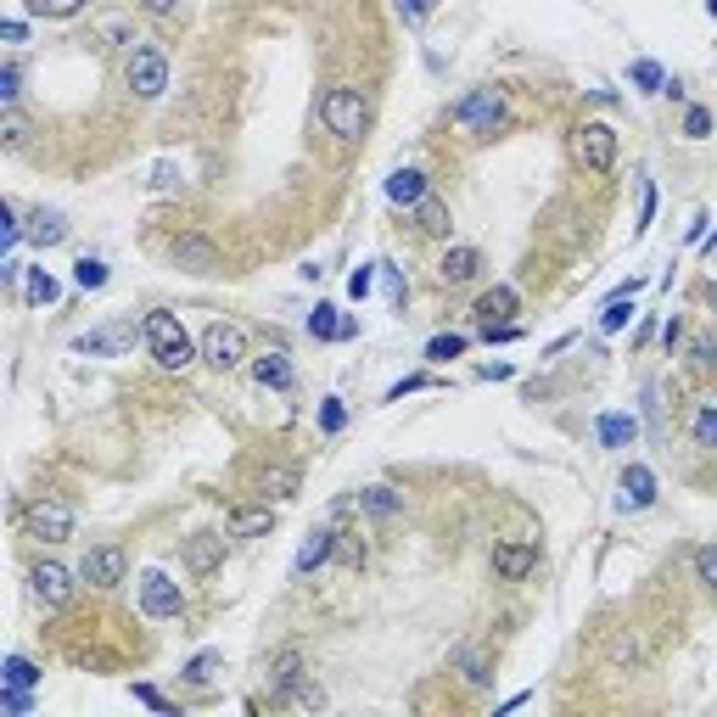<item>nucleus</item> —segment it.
Here are the masks:
<instances>
[{
	"instance_id": "nucleus-1",
	"label": "nucleus",
	"mask_w": 717,
	"mask_h": 717,
	"mask_svg": "<svg viewBox=\"0 0 717 717\" xmlns=\"http://www.w3.org/2000/svg\"><path fill=\"white\" fill-rule=\"evenodd\" d=\"M141 331H146V348H152V359H157L163 370H191V365L202 359V348L185 337V325L174 320L169 309H152Z\"/></svg>"
},
{
	"instance_id": "nucleus-2",
	"label": "nucleus",
	"mask_w": 717,
	"mask_h": 717,
	"mask_svg": "<svg viewBox=\"0 0 717 717\" xmlns=\"http://www.w3.org/2000/svg\"><path fill=\"white\" fill-rule=\"evenodd\" d=\"M320 118H325V129H331L337 141H359L365 124H370V101L359 96V85H331L325 90V101H320Z\"/></svg>"
},
{
	"instance_id": "nucleus-3",
	"label": "nucleus",
	"mask_w": 717,
	"mask_h": 717,
	"mask_svg": "<svg viewBox=\"0 0 717 717\" xmlns=\"http://www.w3.org/2000/svg\"><path fill=\"white\" fill-rule=\"evenodd\" d=\"M449 118L465 129V135H493V129L505 124V96H499L493 85H477V90H465V96L454 101Z\"/></svg>"
},
{
	"instance_id": "nucleus-4",
	"label": "nucleus",
	"mask_w": 717,
	"mask_h": 717,
	"mask_svg": "<svg viewBox=\"0 0 717 717\" xmlns=\"http://www.w3.org/2000/svg\"><path fill=\"white\" fill-rule=\"evenodd\" d=\"M124 85L141 101H157L163 90H169V57H163L157 45H135V51L124 57Z\"/></svg>"
},
{
	"instance_id": "nucleus-5",
	"label": "nucleus",
	"mask_w": 717,
	"mask_h": 717,
	"mask_svg": "<svg viewBox=\"0 0 717 717\" xmlns=\"http://www.w3.org/2000/svg\"><path fill=\"white\" fill-rule=\"evenodd\" d=\"M572 152L594 180H605V174L617 169V129L611 124H577L572 129Z\"/></svg>"
},
{
	"instance_id": "nucleus-6",
	"label": "nucleus",
	"mask_w": 717,
	"mask_h": 717,
	"mask_svg": "<svg viewBox=\"0 0 717 717\" xmlns=\"http://www.w3.org/2000/svg\"><path fill=\"white\" fill-rule=\"evenodd\" d=\"M202 359H208L213 370H241L253 365V353H247V331L230 320H213L208 331H202Z\"/></svg>"
},
{
	"instance_id": "nucleus-7",
	"label": "nucleus",
	"mask_w": 717,
	"mask_h": 717,
	"mask_svg": "<svg viewBox=\"0 0 717 717\" xmlns=\"http://www.w3.org/2000/svg\"><path fill=\"white\" fill-rule=\"evenodd\" d=\"M169 258H174V269H185V275H225V253H219L208 236H197V230L174 236Z\"/></svg>"
},
{
	"instance_id": "nucleus-8",
	"label": "nucleus",
	"mask_w": 717,
	"mask_h": 717,
	"mask_svg": "<svg viewBox=\"0 0 717 717\" xmlns=\"http://www.w3.org/2000/svg\"><path fill=\"white\" fill-rule=\"evenodd\" d=\"M309 678V661H303V650L297 645H286V650H275V661H269V673H264V689H269V701L281 706V701H292L297 695V684Z\"/></svg>"
},
{
	"instance_id": "nucleus-9",
	"label": "nucleus",
	"mask_w": 717,
	"mask_h": 717,
	"mask_svg": "<svg viewBox=\"0 0 717 717\" xmlns=\"http://www.w3.org/2000/svg\"><path fill=\"white\" fill-rule=\"evenodd\" d=\"M141 611H146L152 622L180 617V611H185L180 583H174V577H163V572H141Z\"/></svg>"
},
{
	"instance_id": "nucleus-10",
	"label": "nucleus",
	"mask_w": 717,
	"mask_h": 717,
	"mask_svg": "<svg viewBox=\"0 0 717 717\" xmlns=\"http://www.w3.org/2000/svg\"><path fill=\"white\" fill-rule=\"evenodd\" d=\"M23 521H29V533L45 538V544L73 538V510L62 505V499H34V505H23Z\"/></svg>"
},
{
	"instance_id": "nucleus-11",
	"label": "nucleus",
	"mask_w": 717,
	"mask_h": 717,
	"mask_svg": "<svg viewBox=\"0 0 717 717\" xmlns=\"http://www.w3.org/2000/svg\"><path fill=\"white\" fill-rule=\"evenodd\" d=\"M124 572H129V555L118 544H101V549H90L85 561H79V577H85L90 589H118Z\"/></svg>"
},
{
	"instance_id": "nucleus-12",
	"label": "nucleus",
	"mask_w": 717,
	"mask_h": 717,
	"mask_svg": "<svg viewBox=\"0 0 717 717\" xmlns=\"http://www.w3.org/2000/svg\"><path fill=\"white\" fill-rule=\"evenodd\" d=\"M533 566H538L533 538H505V544H493V572H499V583H521Z\"/></svg>"
},
{
	"instance_id": "nucleus-13",
	"label": "nucleus",
	"mask_w": 717,
	"mask_h": 717,
	"mask_svg": "<svg viewBox=\"0 0 717 717\" xmlns=\"http://www.w3.org/2000/svg\"><path fill=\"white\" fill-rule=\"evenodd\" d=\"M29 589H34V600H40L45 611H62V605H68V594H73V577H68V566L40 561V566L29 572Z\"/></svg>"
},
{
	"instance_id": "nucleus-14",
	"label": "nucleus",
	"mask_w": 717,
	"mask_h": 717,
	"mask_svg": "<svg viewBox=\"0 0 717 717\" xmlns=\"http://www.w3.org/2000/svg\"><path fill=\"white\" fill-rule=\"evenodd\" d=\"M449 673H460L465 689H488L493 684V656L482 645H454L449 650Z\"/></svg>"
},
{
	"instance_id": "nucleus-15",
	"label": "nucleus",
	"mask_w": 717,
	"mask_h": 717,
	"mask_svg": "<svg viewBox=\"0 0 717 717\" xmlns=\"http://www.w3.org/2000/svg\"><path fill=\"white\" fill-rule=\"evenodd\" d=\"M225 561V538L219 533H191L185 538V572L191 577H213Z\"/></svg>"
},
{
	"instance_id": "nucleus-16",
	"label": "nucleus",
	"mask_w": 717,
	"mask_h": 717,
	"mask_svg": "<svg viewBox=\"0 0 717 717\" xmlns=\"http://www.w3.org/2000/svg\"><path fill=\"white\" fill-rule=\"evenodd\" d=\"M325 561H337V527H320V533L303 538V549H297L292 572H297V577H309V572H320Z\"/></svg>"
},
{
	"instance_id": "nucleus-17",
	"label": "nucleus",
	"mask_w": 717,
	"mask_h": 717,
	"mask_svg": "<svg viewBox=\"0 0 717 717\" xmlns=\"http://www.w3.org/2000/svg\"><path fill=\"white\" fill-rule=\"evenodd\" d=\"M253 381L258 387H269V393H292L297 370H292V359H286L281 348H269V353H258L253 359Z\"/></svg>"
},
{
	"instance_id": "nucleus-18",
	"label": "nucleus",
	"mask_w": 717,
	"mask_h": 717,
	"mask_svg": "<svg viewBox=\"0 0 717 717\" xmlns=\"http://www.w3.org/2000/svg\"><path fill=\"white\" fill-rule=\"evenodd\" d=\"M645 505H656V471L633 460L622 471V510H645Z\"/></svg>"
},
{
	"instance_id": "nucleus-19",
	"label": "nucleus",
	"mask_w": 717,
	"mask_h": 717,
	"mask_svg": "<svg viewBox=\"0 0 717 717\" xmlns=\"http://www.w3.org/2000/svg\"><path fill=\"white\" fill-rule=\"evenodd\" d=\"M477 269H482L477 247H449L443 264H437V281H443V286H465V281H477Z\"/></svg>"
},
{
	"instance_id": "nucleus-20",
	"label": "nucleus",
	"mask_w": 717,
	"mask_h": 717,
	"mask_svg": "<svg viewBox=\"0 0 717 717\" xmlns=\"http://www.w3.org/2000/svg\"><path fill=\"white\" fill-rule=\"evenodd\" d=\"M23 236H29L34 247H62V241H68V219H62L57 208H34L29 225H23Z\"/></svg>"
},
{
	"instance_id": "nucleus-21",
	"label": "nucleus",
	"mask_w": 717,
	"mask_h": 717,
	"mask_svg": "<svg viewBox=\"0 0 717 717\" xmlns=\"http://www.w3.org/2000/svg\"><path fill=\"white\" fill-rule=\"evenodd\" d=\"M521 309V297L516 286H488V292L477 297V320L482 325H510V314Z\"/></svg>"
},
{
	"instance_id": "nucleus-22",
	"label": "nucleus",
	"mask_w": 717,
	"mask_h": 717,
	"mask_svg": "<svg viewBox=\"0 0 717 717\" xmlns=\"http://www.w3.org/2000/svg\"><path fill=\"white\" fill-rule=\"evenodd\" d=\"M269 527H275V510H269V499H264V505L230 510V527H225V533H230V538H264Z\"/></svg>"
},
{
	"instance_id": "nucleus-23",
	"label": "nucleus",
	"mask_w": 717,
	"mask_h": 717,
	"mask_svg": "<svg viewBox=\"0 0 717 717\" xmlns=\"http://www.w3.org/2000/svg\"><path fill=\"white\" fill-rule=\"evenodd\" d=\"M359 510H370L376 521H393L404 516V493L387 488V482H370V488H359Z\"/></svg>"
},
{
	"instance_id": "nucleus-24",
	"label": "nucleus",
	"mask_w": 717,
	"mask_h": 717,
	"mask_svg": "<svg viewBox=\"0 0 717 717\" xmlns=\"http://www.w3.org/2000/svg\"><path fill=\"white\" fill-rule=\"evenodd\" d=\"M297 488H303V477H297V465H269L264 477H258V493H264V499H275V505L297 499Z\"/></svg>"
},
{
	"instance_id": "nucleus-25",
	"label": "nucleus",
	"mask_w": 717,
	"mask_h": 717,
	"mask_svg": "<svg viewBox=\"0 0 717 717\" xmlns=\"http://www.w3.org/2000/svg\"><path fill=\"white\" fill-rule=\"evenodd\" d=\"M387 197H393L398 208H415V202L426 197V174L421 169H393L387 174Z\"/></svg>"
},
{
	"instance_id": "nucleus-26",
	"label": "nucleus",
	"mask_w": 717,
	"mask_h": 717,
	"mask_svg": "<svg viewBox=\"0 0 717 717\" xmlns=\"http://www.w3.org/2000/svg\"><path fill=\"white\" fill-rule=\"evenodd\" d=\"M129 342H135V325H107V331L79 337V353H124Z\"/></svg>"
},
{
	"instance_id": "nucleus-27",
	"label": "nucleus",
	"mask_w": 717,
	"mask_h": 717,
	"mask_svg": "<svg viewBox=\"0 0 717 717\" xmlns=\"http://www.w3.org/2000/svg\"><path fill=\"white\" fill-rule=\"evenodd\" d=\"M689 437H695V449L717 454V398H701V404H695V415H689Z\"/></svg>"
},
{
	"instance_id": "nucleus-28",
	"label": "nucleus",
	"mask_w": 717,
	"mask_h": 717,
	"mask_svg": "<svg viewBox=\"0 0 717 717\" xmlns=\"http://www.w3.org/2000/svg\"><path fill=\"white\" fill-rule=\"evenodd\" d=\"M594 432H600L605 449H628L633 437H639V421H633V415H600V421H594Z\"/></svg>"
},
{
	"instance_id": "nucleus-29",
	"label": "nucleus",
	"mask_w": 717,
	"mask_h": 717,
	"mask_svg": "<svg viewBox=\"0 0 717 717\" xmlns=\"http://www.w3.org/2000/svg\"><path fill=\"white\" fill-rule=\"evenodd\" d=\"M415 230H421V236H449V208H443V202L437 197H421L415 202Z\"/></svg>"
},
{
	"instance_id": "nucleus-30",
	"label": "nucleus",
	"mask_w": 717,
	"mask_h": 717,
	"mask_svg": "<svg viewBox=\"0 0 717 717\" xmlns=\"http://www.w3.org/2000/svg\"><path fill=\"white\" fill-rule=\"evenodd\" d=\"M96 34L113 45V51H135V45H141V40H135V23H129V17H96Z\"/></svg>"
},
{
	"instance_id": "nucleus-31",
	"label": "nucleus",
	"mask_w": 717,
	"mask_h": 717,
	"mask_svg": "<svg viewBox=\"0 0 717 717\" xmlns=\"http://www.w3.org/2000/svg\"><path fill=\"white\" fill-rule=\"evenodd\" d=\"M605 661H611V667H633V661H639V639H633V628H611V639H605Z\"/></svg>"
},
{
	"instance_id": "nucleus-32",
	"label": "nucleus",
	"mask_w": 717,
	"mask_h": 717,
	"mask_svg": "<svg viewBox=\"0 0 717 717\" xmlns=\"http://www.w3.org/2000/svg\"><path fill=\"white\" fill-rule=\"evenodd\" d=\"M23 292H29V303H57L62 286H57V275H45V269H23Z\"/></svg>"
},
{
	"instance_id": "nucleus-33",
	"label": "nucleus",
	"mask_w": 717,
	"mask_h": 717,
	"mask_svg": "<svg viewBox=\"0 0 717 717\" xmlns=\"http://www.w3.org/2000/svg\"><path fill=\"white\" fill-rule=\"evenodd\" d=\"M309 337L314 342H337L342 337V314L331 309V303H320V309L309 314Z\"/></svg>"
},
{
	"instance_id": "nucleus-34",
	"label": "nucleus",
	"mask_w": 717,
	"mask_h": 717,
	"mask_svg": "<svg viewBox=\"0 0 717 717\" xmlns=\"http://www.w3.org/2000/svg\"><path fill=\"white\" fill-rule=\"evenodd\" d=\"M73 286H79V292H101V286H107V264H101V258H79V264H73Z\"/></svg>"
},
{
	"instance_id": "nucleus-35",
	"label": "nucleus",
	"mask_w": 717,
	"mask_h": 717,
	"mask_svg": "<svg viewBox=\"0 0 717 717\" xmlns=\"http://www.w3.org/2000/svg\"><path fill=\"white\" fill-rule=\"evenodd\" d=\"M628 320H633V292H617L611 303H605V314H600V331H622Z\"/></svg>"
},
{
	"instance_id": "nucleus-36",
	"label": "nucleus",
	"mask_w": 717,
	"mask_h": 717,
	"mask_svg": "<svg viewBox=\"0 0 717 717\" xmlns=\"http://www.w3.org/2000/svg\"><path fill=\"white\" fill-rule=\"evenodd\" d=\"M219 667H225V656H219V650H202V656L185 661V678H191V684H213V673H219Z\"/></svg>"
},
{
	"instance_id": "nucleus-37",
	"label": "nucleus",
	"mask_w": 717,
	"mask_h": 717,
	"mask_svg": "<svg viewBox=\"0 0 717 717\" xmlns=\"http://www.w3.org/2000/svg\"><path fill=\"white\" fill-rule=\"evenodd\" d=\"M460 353H465V337H460V331L426 342V359H432V365H449V359H460Z\"/></svg>"
},
{
	"instance_id": "nucleus-38",
	"label": "nucleus",
	"mask_w": 717,
	"mask_h": 717,
	"mask_svg": "<svg viewBox=\"0 0 717 717\" xmlns=\"http://www.w3.org/2000/svg\"><path fill=\"white\" fill-rule=\"evenodd\" d=\"M0 135H6V146H12V152H23V146H29V118L17 113V107H6V118H0Z\"/></svg>"
},
{
	"instance_id": "nucleus-39",
	"label": "nucleus",
	"mask_w": 717,
	"mask_h": 717,
	"mask_svg": "<svg viewBox=\"0 0 717 717\" xmlns=\"http://www.w3.org/2000/svg\"><path fill=\"white\" fill-rule=\"evenodd\" d=\"M365 555H370V549H365V538L353 533V527H348V533H337V561L342 566H365Z\"/></svg>"
},
{
	"instance_id": "nucleus-40",
	"label": "nucleus",
	"mask_w": 717,
	"mask_h": 717,
	"mask_svg": "<svg viewBox=\"0 0 717 717\" xmlns=\"http://www.w3.org/2000/svg\"><path fill=\"white\" fill-rule=\"evenodd\" d=\"M6 684H17V689H34V684H40V667H34L29 656H12V661H6Z\"/></svg>"
},
{
	"instance_id": "nucleus-41",
	"label": "nucleus",
	"mask_w": 717,
	"mask_h": 717,
	"mask_svg": "<svg viewBox=\"0 0 717 717\" xmlns=\"http://www.w3.org/2000/svg\"><path fill=\"white\" fill-rule=\"evenodd\" d=\"M342 426H348V404H342V398H325V404H320V432L337 437Z\"/></svg>"
},
{
	"instance_id": "nucleus-42",
	"label": "nucleus",
	"mask_w": 717,
	"mask_h": 717,
	"mask_svg": "<svg viewBox=\"0 0 717 717\" xmlns=\"http://www.w3.org/2000/svg\"><path fill=\"white\" fill-rule=\"evenodd\" d=\"M689 365L701 370V376H712L717 370V337H701L695 348H689Z\"/></svg>"
},
{
	"instance_id": "nucleus-43",
	"label": "nucleus",
	"mask_w": 717,
	"mask_h": 717,
	"mask_svg": "<svg viewBox=\"0 0 717 717\" xmlns=\"http://www.w3.org/2000/svg\"><path fill=\"white\" fill-rule=\"evenodd\" d=\"M79 6H85V0H29L34 17H79Z\"/></svg>"
},
{
	"instance_id": "nucleus-44",
	"label": "nucleus",
	"mask_w": 717,
	"mask_h": 717,
	"mask_svg": "<svg viewBox=\"0 0 717 717\" xmlns=\"http://www.w3.org/2000/svg\"><path fill=\"white\" fill-rule=\"evenodd\" d=\"M695 577H701L706 589H717V544H701V549H695Z\"/></svg>"
},
{
	"instance_id": "nucleus-45",
	"label": "nucleus",
	"mask_w": 717,
	"mask_h": 717,
	"mask_svg": "<svg viewBox=\"0 0 717 717\" xmlns=\"http://www.w3.org/2000/svg\"><path fill=\"white\" fill-rule=\"evenodd\" d=\"M633 85L639 90H667V73H661L656 62H633Z\"/></svg>"
},
{
	"instance_id": "nucleus-46",
	"label": "nucleus",
	"mask_w": 717,
	"mask_h": 717,
	"mask_svg": "<svg viewBox=\"0 0 717 717\" xmlns=\"http://www.w3.org/2000/svg\"><path fill=\"white\" fill-rule=\"evenodd\" d=\"M684 135L689 141H706V135H712V113H706V107H689L684 113Z\"/></svg>"
},
{
	"instance_id": "nucleus-47",
	"label": "nucleus",
	"mask_w": 717,
	"mask_h": 717,
	"mask_svg": "<svg viewBox=\"0 0 717 717\" xmlns=\"http://www.w3.org/2000/svg\"><path fill=\"white\" fill-rule=\"evenodd\" d=\"M292 706H303V712H320V706H325V689L314 684V678H303V684H297V695H292Z\"/></svg>"
},
{
	"instance_id": "nucleus-48",
	"label": "nucleus",
	"mask_w": 717,
	"mask_h": 717,
	"mask_svg": "<svg viewBox=\"0 0 717 717\" xmlns=\"http://www.w3.org/2000/svg\"><path fill=\"white\" fill-rule=\"evenodd\" d=\"M0 706H6V712H12V717L34 712V701H29V689H17V684H6V689H0Z\"/></svg>"
},
{
	"instance_id": "nucleus-49",
	"label": "nucleus",
	"mask_w": 717,
	"mask_h": 717,
	"mask_svg": "<svg viewBox=\"0 0 717 717\" xmlns=\"http://www.w3.org/2000/svg\"><path fill=\"white\" fill-rule=\"evenodd\" d=\"M17 85H23V68H17V62H6V68H0V101H6V107L17 101Z\"/></svg>"
},
{
	"instance_id": "nucleus-50",
	"label": "nucleus",
	"mask_w": 717,
	"mask_h": 717,
	"mask_svg": "<svg viewBox=\"0 0 717 717\" xmlns=\"http://www.w3.org/2000/svg\"><path fill=\"white\" fill-rule=\"evenodd\" d=\"M650 219H656V185H639V225H633V230H650Z\"/></svg>"
},
{
	"instance_id": "nucleus-51",
	"label": "nucleus",
	"mask_w": 717,
	"mask_h": 717,
	"mask_svg": "<svg viewBox=\"0 0 717 717\" xmlns=\"http://www.w3.org/2000/svg\"><path fill=\"white\" fill-rule=\"evenodd\" d=\"M135 6H141L146 17H163V23H169L174 12H180V0H135Z\"/></svg>"
},
{
	"instance_id": "nucleus-52",
	"label": "nucleus",
	"mask_w": 717,
	"mask_h": 717,
	"mask_svg": "<svg viewBox=\"0 0 717 717\" xmlns=\"http://www.w3.org/2000/svg\"><path fill=\"white\" fill-rule=\"evenodd\" d=\"M521 325H482V342H516Z\"/></svg>"
},
{
	"instance_id": "nucleus-53",
	"label": "nucleus",
	"mask_w": 717,
	"mask_h": 717,
	"mask_svg": "<svg viewBox=\"0 0 717 717\" xmlns=\"http://www.w3.org/2000/svg\"><path fill=\"white\" fill-rule=\"evenodd\" d=\"M421 387H432V376H404V381H398V387H393V393H387V398H393V404H398V398H404V393H421Z\"/></svg>"
},
{
	"instance_id": "nucleus-54",
	"label": "nucleus",
	"mask_w": 717,
	"mask_h": 717,
	"mask_svg": "<svg viewBox=\"0 0 717 717\" xmlns=\"http://www.w3.org/2000/svg\"><path fill=\"white\" fill-rule=\"evenodd\" d=\"M135 701H146V706H157V712H174L169 701H163V695H157L152 684H135Z\"/></svg>"
},
{
	"instance_id": "nucleus-55",
	"label": "nucleus",
	"mask_w": 717,
	"mask_h": 717,
	"mask_svg": "<svg viewBox=\"0 0 717 717\" xmlns=\"http://www.w3.org/2000/svg\"><path fill=\"white\" fill-rule=\"evenodd\" d=\"M404 17L409 23H426V17H432V0H404Z\"/></svg>"
},
{
	"instance_id": "nucleus-56",
	"label": "nucleus",
	"mask_w": 717,
	"mask_h": 717,
	"mask_svg": "<svg viewBox=\"0 0 717 717\" xmlns=\"http://www.w3.org/2000/svg\"><path fill=\"white\" fill-rule=\"evenodd\" d=\"M370 281H376L370 269H353V275H348V292H353V297H365V292H370Z\"/></svg>"
},
{
	"instance_id": "nucleus-57",
	"label": "nucleus",
	"mask_w": 717,
	"mask_h": 717,
	"mask_svg": "<svg viewBox=\"0 0 717 717\" xmlns=\"http://www.w3.org/2000/svg\"><path fill=\"white\" fill-rule=\"evenodd\" d=\"M661 337H667V348H673V342H678V337H684V320H678V314H673V320L661 325Z\"/></svg>"
},
{
	"instance_id": "nucleus-58",
	"label": "nucleus",
	"mask_w": 717,
	"mask_h": 717,
	"mask_svg": "<svg viewBox=\"0 0 717 717\" xmlns=\"http://www.w3.org/2000/svg\"><path fill=\"white\" fill-rule=\"evenodd\" d=\"M706 6H712V17H717V0H706Z\"/></svg>"
}]
</instances>
